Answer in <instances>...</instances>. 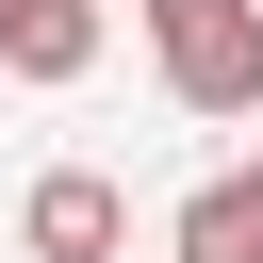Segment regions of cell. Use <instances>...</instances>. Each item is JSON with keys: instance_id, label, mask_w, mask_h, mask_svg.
<instances>
[{"instance_id": "cell-1", "label": "cell", "mask_w": 263, "mask_h": 263, "mask_svg": "<svg viewBox=\"0 0 263 263\" xmlns=\"http://www.w3.org/2000/svg\"><path fill=\"white\" fill-rule=\"evenodd\" d=\"M148 66L181 115H263V0H148Z\"/></svg>"}, {"instance_id": "cell-2", "label": "cell", "mask_w": 263, "mask_h": 263, "mask_svg": "<svg viewBox=\"0 0 263 263\" xmlns=\"http://www.w3.org/2000/svg\"><path fill=\"white\" fill-rule=\"evenodd\" d=\"M16 230H33V263H115V247H132V197H115L99 164H49Z\"/></svg>"}, {"instance_id": "cell-3", "label": "cell", "mask_w": 263, "mask_h": 263, "mask_svg": "<svg viewBox=\"0 0 263 263\" xmlns=\"http://www.w3.org/2000/svg\"><path fill=\"white\" fill-rule=\"evenodd\" d=\"M0 66L16 82H82L99 66V0H0Z\"/></svg>"}, {"instance_id": "cell-4", "label": "cell", "mask_w": 263, "mask_h": 263, "mask_svg": "<svg viewBox=\"0 0 263 263\" xmlns=\"http://www.w3.org/2000/svg\"><path fill=\"white\" fill-rule=\"evenodd\" d=\"M181 263H263V164H214L181 197Z\"/></svg>"}]
</instances>
